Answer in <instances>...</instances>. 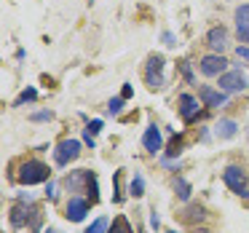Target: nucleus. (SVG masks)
Wrapping results in <instances>:
<instances>
[{"label": "nucleus", "mask_w": 249, "mask_h": 233, "mask_svg": "<svg viewBox=\"0 0 249 233\" xmlns=\"http://www.w3.org/2000/svg\"><path fill=\"white\" fill-rule=\"evenodd\" d=\"M206 43H209L212 51H217V54H222L228 46V30L225 27H212L209 33H206Z\"/></svg>", "instance_id": "nucleus-14"}, {"label": "nucleus", "mask_w": 249, "mask_h": 233, "mask_svg": "<svg viewBox=\"0 0 249 233\" xmlns=\"http://www.w3.org/2000/svg\"><path fill=\"white\" fill-rule=\"evenodd\" d=\"M247 86H249V78L244 75L241 70H225L220 75V91H225V94H236V91H247Z\"/></svg>", "instance_id": "nucleus-5"}, {"label": "nucleus", "mask_w": 249, "mask_h": 233, "mask_svg": "<svg viewBox=\"0 0 249 233\" xmlns=\"http://www.w3.org/2000/svg\"><path fill=\"white\" fill-rule=\"evenodd\" d=\"M179 70H182L185 81H188V83H193V72H190V62H179Z\"/></svg>", "instance_id": "nucleus-26"}, {"label": "nucleus", "mask_w": 249, "mask_h": 233, "mask_svg": "<svg viewBox=\"0 0 249 233\" xmlns=\"http://www.w3.org/2000/svg\"><path fill=\"white\" fill-rule=\"evenodd\" d=\"M107 233H134V231H131V225H129V220H126V217H115L113 228H110Z\"/></svg>", "instance_id": "nucleus-21"}, {"label": "nucleus", "mask_w": 249, "mask_h": 233, "mask_svg": "<svg viewBox=\"0 0 249 233\" xmlns=\"http://www.w3.org/2000/svg\"><path fill=\"white\" fill-rule=\"evenodd\" d=\"M35 99H38V89L30 86V89H24V91L19 94L17 99H14V108H22L24 102H35Z\"/></svg>", "instance_id": "nucleus-19"}, {"label": "nucleus", "mask_w": 249, "mask_h": 233, "mask_svg": "<svg viewBox=\"0 0 249 233\" xmlns=\"http://www.w3.org/2000/svg\"><path fill=\"white\" fill-rule=\"evenodd\" d=\"M236 54L241 56V59H247V62H249V46H238V49H236Z\"/></svg>", "instance_id": "nucleus-30"}, {"label": "nucleus", "mask_w": 249, "mask_h": 233, "mask_svg": "<svg viewBox=\"0 0 249 233\" xmlns=\"http://www.w3.org/2000/svg\"><path fill=\"white\" fill-rule=\"evenodd\" d=\"M86 215H89V201L81 198V196H72V198L67 201V220L81 222Z\"/></svg>", "instance_id": "nucleus-12"}, {"label": "nucleus", "mask_w": 249, "mask_h": 233, "mask_svg": "<svg viewBox=\"0 0 249 233\" xmlns=\"http://www.w3.org/2000/svg\"><path fill=\"white\" fill-rule=\"evenodd\" d=\"M43 233H62V231H56V228H49V231H43Z\"/></svg>", "instance_id": "nucleus-32"}, {"label": "nucleus", "mask_w": 249, "mask_h": 233, "mask_svg": "<svg viewBox=\"0 0 249 233\" xmlns=\"http://www.w3.org/2000/svg\"><path fill=\"white\" fill-rule=\"evenodd\" d=\"M107 231H110V220L107 217H97L83 233H107Z\"/></svg>", "instance_id": "nucleus-20"}, {"label": "nucleus", "mask_w": 249, "mask_h": 233, "mask_svg": "<svg viewBox=\"0 0 249 233\" xmlns=\"http://www.w3.org/2000/svg\"><path fill=\"white\" fill-rule=\"evenodd\" d=\"M174 190H177V196L182 201H190V193H193V188H190V182L185 177H177L174 179Z\"/></svg>", "instance_id": "nucleus-18"}, {"label": "nucleus", "mask_w": 249, "mask_h": 233, "mask_svg": "<svg viewBox=\"0 0 249 233\" xmlns=\"http://www.w3.org/2000/svg\"><path fill=\"white\" fill-rule=\"evenodd\" d=\"M51 118H54V113H51V110H40V113L30 115V121H35V124H43V121H51Z\"/></svg>", "instance_id": "nucleus-24"}, {"label": "nucleus", "mask_w": 249, "mask_h": 233, "mask_svg": "<svg viewBox=\"0 0 249 233\" xmlns=\"http://www.w3.org/2000/svg\"><path fill=\"white\" fill-rule=\"evenodd\" d=\"M102 121H99V118H94V121H89V126H86V134L89 137H97L99 134V131H102Z\"/></svg>", "instance_id": "nucleus-23"}, {"label": "nucleus", "mask_w": 249, "mask_h": 233, "mask_svg": "<svg viewBox=\"0 0 249 233\" xmlns=\"http://www.w3.org/2000/svg\"><path fill=\"white\" fill-rule=\"evenodd\" d=\"M198 233H206V231H198Z\"/></svg>", "instance_id": "nucleus-34"}, {"label": "nucleus", "mask_w": 249, "mask_h": 233, "mask_svg": "<svg viewBox=\"0 0 249 233\" xmlns=\"http://www.w3.org/2000/svg\"><path fill=\"white\" fill-rule=\"evenodd\" d=\"M198 99H201L204 108H222V105H228V94L217 91V89H212V86H201L198 89Z\"/></svg>", "instance_id": "nucleus-10"}, {"label": "nucleus", "mask_w": 249, "mask_h": 233, "mask_svg": "<svg viewBox=\"0 0 249 233\" xmlns=\"http://www.w3.org/2000/svg\"><path fill=\"white\" fill-rule=\"evenodd\" d=\"M166 233H177V231H166Z\"/></svg>", "instance_id": "nucleus-33"}, {"label": "nucleus", "mask_w": 249, "mask_h": 233, "mask_svg": "<svg viewBox=\"0 0 249 233\" xmlns=\"http://www.w3.org/2000/svg\"><path fill=\"white\" fill-rule=\"evenodd\" d=\"M78 156H81V142L78 140H62L59 145L54 147V161L59 163V166H67V163L75 161Z\"/></svg>", "instance_id": "nucleus-7"}, {"label": "nucleus", "mask_w": 249, "mask_h": 233, "mask_svg": "<svg viewBox=\"0 0 249 233\" xmlns=\"http://www.w3.org/2000/svg\"><path fill=\"white\" fill-rule=\"evenodd\" d=\"M150 228H153V231H158V228H161V217H158L156 209L150 212Z\"/></svg>", "instance_id": "nucleus-28"}, {"label": "nucleus", "mask_w": 249, "mask_h": 233, "mask_svg": "<svg viewBox=\"0 0 249 233\" xmlns=\"http://www.w3.org/2000/svg\"><path fill=\"white\" fill-rule=\"evenodd\" d=\"M49 177H51V169L46 166L43 161H38V158H30V161H24L22 166H19V172H17V179L22 185H38V182H49Z\"/></svg>", "instance_id": "nucleus-2"}, {"label": "nucleus", "mask_w": 249, "mask_h": 233, "mask_svg": "<svg viewBox=\"0 0 249 233\" xmlns=\"http://www.w3.org/2000/svg\"><path fill=\"white\" fill-rule=\"evenodd\" d=\"M142 145H145V150H147V153H153V156H156V153L161 150L163 140H161V129H158L156 124H150V126L145 129V134H142Z\"/></svg>", "instance_id": "nucleus-13"}, {"label": "nucleus", "mask_w": 249, "mask_h": 233, "mask_svg": "<svg viewBox=\"0 0 249 233\" xmlns=\"http://www.w3.org/2000/svg\"><path fill=\"white\" fill-rule=\"evenodd\" d=\"M204 217H206V212H204V206H198V204H188L182 212H179V220H182V222H190V225L201 222Z\"/></svg>", "instance_id": "nucleus-15"}, {"label": "nucleus", "mask_w": 249, "mask_h": 233, "mask_svg": "<svg viewBox=\"0 0 249 233\" xmlns=\"http://www.w3.org/2000/svg\"><path fill=\"white\" fill-rule=\"evenodd\" d=\"M222 182H225L228 188L233 190V193L244 196V190H247V174H244L241 166H236V163H228L225 172H222Z\"/></svg>", "instance_id": "nucleus-6"}, {"label": "nucleus", "mask_w": 249, "mask_h": 233, "mask_svg": "<svg viewBox=\"0 0 249 233\" xmlns=\"http://www.w3.org/2000/svg\"><path fill=\"white\" fill-rule=\"evenodd\" d=\"M225 67H228V59L222 54H206L204 59L198 62L201 75H206V78H220L222 72H225Z\"/></svg>", "instance_id": "nucleus-8"}, {"label": "nucleus", "mask_w": 249, "mask_h": 233, "mask_svg": "<svg viewBox=\"0 0 249 233\" xmlns=\"http://www.w3.org/2000/svg\"><path fill=\"white\" fill-rule=\"evenodd\" d=\"M124 102H126L124 97H113V99L107 102V113H110V115H121V110H124Z\"/></svg>", "instance_id": "nucleus-22"}, {"label": "nucleus", "mask_w": 249, "mask_h": 233, "mask_svg": "<svg viewBox=\"0 0 249 233\" xmlns=\"http://www.w3.org/2000/svg\"><path fill=\"white\" fill-rule=\"evenodd\" d=\"M65 188L70 190V193H89V196H91V204H97V201H99L97 177H94V172H89V169L70 172V174L65 177Z\"/></svg>", "instance_id": "nucleus-1"}, {"label": "nucleus", "mask_w": 249, "mask_h": 233, "mask_svg": "<svg viewBox=\"0 0 249 233\" xmlns=\"http://www.w3.org/2000/svg\"><path fill=\"white\" fill-rule=\"evenodd\" d=\"M33 225V233H40V212L35 206H24V204H17L11 209V225L14 228H22V225Z\"/></svg>", "instance_id": "nucleus-4"}, {"label": "nucleus", "mask_w": 249, "mask_h": 233, "mask_svg": "<svg viewBox=\"0 0 249 233\" xmlns=\"http://www.w3.org/2000/svg\"><path fill=\"white\" fill-rule=\"evenodd\" d=\"M236 33L241 43H249V3H241L236 8Z\"/></svg>", "instance_id": "nucleus-11"}, {"label": "nucleus", "mask_w": 249, "mask_h": 233, "mask_svg": "<svg viewBox=\"0 0 249 233\" xmlns=\"http://www.w3.org/2000/svg\"><path fill=\"white\" fill-rule=\"evenodd\" d=\"M129 193H131V198H142V196H145V177H142L140 172H134V177H131Z\"/></svg>", "instance_id": "nucleus-17"}, {"label": "nucleus", "mask_w": 249, "mask_h": 233, "mask_svg": "<svg viewBox=\"0 0 249 233\" xmlns=\"http://www.w3.org/2000/svg\"><path fill=\"white\" fill-rule=\"evenodd\" d=\"M121 97H124V99L131 97V83H124V91H121Z\"/></svg>", "instance_id": "nucleus-31"}, {"label": "nucleus", "mask_w": 249, "mask_h": 233, "mask_svg": "<svg viewBox=\"0 0 249 233\" xmlns=\"http://www.w3.org/2000/svg\"><path fill=\"white\" fill-rule=\"evenodd\" d=\"M163 56L161 54H153L147 56V65H145V83L147 89H153V91H158V89H163V83H166V78H163Z\"/></svg>", "instance_id": "nucleus-3"}, {"label": "nucleus", "mask_w": 249, "mask_h": 233, "mask_svg": "<svg viewBox=\"0 0 249 233\" xmlns=\"http://www.w3.org/2000/svg\"><path fill=\"white\" fill-rule=\"evenodd\" d=\"M161 40H163V46H169V49H172V46H177V38H174V33H163Z\"/></svg>", "instance_id": "nucleus-27"}, {"label": "nucleus", "mask_w": 249, "mask_h": 233, "mask_svg": "<svg viewBox=\"0 0 249 233\" xmlns=\"http://www.w3.org/2000/svg\"><path fill=\"white\" fill-rule=\"evenodd\" d=\"M214 134L220 137V140H233V137L238 134V124L233 118H222L220 124L214 126Z\"/></svg>", "instance_id": "nucleus-16"}, {"label": "nucleus", "mask_w": 249, "mask_h": 233, "mask_svg": "<svg viewBox=\"0 0 249 233\" xmlns=\"http://www.w3.org/2000/svg\"><path fill=\"white\" fill-rule=\"evenodd\" d=\"M46 196H49L51 201L56 198V185H54V182H49V185H46Z\"/></svg>", "instance_id": "nucleus-29"}, {"label": "nucleus", "mask_w": 249, "mask_h": 233, "mask_svg": "<svg viewBox=\"0 0 249 233\" xmlns=\"http://www.w3.org/2000/svg\"><path fill=\"white\" fill-rule=\"evenodd\" d=\"M113 201H115V204L121 201V172L113 174Z\"/></svg>", "instance_id": "nucleus-25"}, {"label": "nucleus", "mask_w": 249, "mask_h": 233, "mask_svg": "<svg viewBox=\"0 0 249 233\" xmlns=\"http://www.w3.org/2000/svg\"><path fill=\"white\" fill-rule=\"evenodd\" d=\"M177 105H179V115H182V121H185V124H190V121H196V118H198L201 105H198V99H196L193 94H179Z\"/></svg>", "instance_id": "nucleus-9"}]
</instances>
